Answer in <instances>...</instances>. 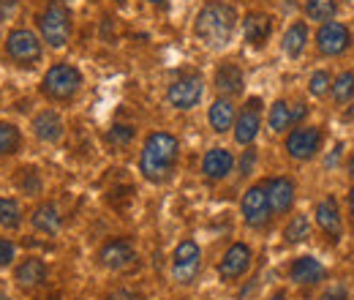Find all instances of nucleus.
<instances>
[{"label":"nucleus","mask_w":354,"mask_h":300,"mask_svg":"<svg viewBox=\"0 0 354 300\" xmlns=\"http://www.w3.org/2000/svg\"><path fill=\"white\" fill-rule=\"evenodd\" d=\"M180 156V142L175 134L169 131H153L145 145H142V156H139V172L145 180L150 183H164L177 164Z\"/></svg>","instance_id":"nucleus-1"},{"label":"nucleus","mask_w":354,"mask_h":300,"mask_svg":"<svg viewBox=\"0 0 354 300\" xmlns=\"http://www.w3.org/2000/svg\"><path fill=\"white\" fill-rule=\"evenodd\" d=\"M234 28H237V11L234 6L223 3V0H213V3H205L194 19V33L196 39L205 44V46H226L234 36Z\"/></svg>","instance_id":"nucleus-2"},{"label":"nucleus","mask_w":354,"mask_h":300,"mask_svg":"<svg viewBox=\"0 0 354 300\" xmlns=\"http://www.w3.org/2000/svg\"><path fill=\"white\" fill-rule=\"evenodd\" d=\"M82 87V71L71 63H55L46 69L41 80V93L49 101H71Z\"/></svg>","instance_id":"nucleus-3"},{"label":"nucleus","mask_w":354,"mask_h":300,"mask_svg":"<svg viewBox=\"0 0 354 300\" xmlns=\"http://www.w3.org/2000/svg\"><path fill=\"white\" fill-rule=\"evenodd\" d=\"M39 33H41V42L52 49H60V46L68 44V39H71V14L63 3H49L39 14Z\"/></svg>","instance_id":"nucleus-4"},{"label":"nucleus","mask_w":354,"mask_h":300,"mask_svg":"<svg viewBox=\"0 0 354 300\" xmlns=\"http://www.w3.org/2000/svg\"><path fill=\"white\" fill-rule=\"evenodd\" d=\"M3 52H6V58H8L11 63H17V66H33V63L41 60L44 46H41V39H39L30 28H14V30H8V36H6Z\"/></svg>","instance_id":"nucleus-5"},{"label":"nucleus","mask_w":354,"mask_h":300,"mask_svg":"<svg viewBox=\"0 0 354 300\" xmlns=\"http://www.w3.org/2000/svg\"><path fill=\"white\" fill-rule=\"evenodd\" d=\"M202 267V249L196 240H180L172 254V279L177 284H191Z\"/></svg>","instance_id":"nucleus-6"},{"label":"nucleus","mask_w":354,"mask_h":300,"mask_svg":"<svg viewBox=\"0 0 354 300\" xmlns=\"http://www.w3.org/2000/svg\"><path fill=\"white\" fill-rule=\"evenodd\" d=\"M322 139H324L322 129H316V126H300V129H295L286 136V153L295 161H310L319 153Z\"/></svg>","instance_id":"nucleus-7"},{"label":"nucleus","mask_w":354,"mask_h":300,"mask_svg":"<svg viewBox=\"0 0 354 300\" xmlns=\"http://www.w3.org/2000/svg\"><path fill=\"white\" fill-rule=\"evenodd\" d=\"M251 262H254V252H251L248 243H232L223 252L221 262H218L221 281H237V279H243L251 270Z\"/></svg>","instance_id":"nucleus-8"},{"label":"nucleus","mask_w":354,"mask_h":300,"mask_svg":"<svg viewBox=\"0 0 354 300\" xmlns=\"http://www.w3.org/2000/svg\"><path fill=\"white\" fill-rule=\"evenodd\" d=\"M259 126H262V98L254 96V98L245 101V107L234 118V139H237V145L248 148L259 136Z\"/></svg>","instance_id":"nucleus-9"},{"label":"nucleus","mask_w":354,"mask_h":300,"mask_svg":"<svg viewBox=\"0 0 354 300\" xmlns=\"http://www.w3.org/2000/svg\"><path fill=\"white\" fill-rule=\"evenodd\" d=\"M240 213H243V221L254 229L265 227L270 221V200H267V188L265 186H251L245 194H243V202H240Z\"/></svg>","instance_id":"nucleus-10"},{"label":"nucleus","mask_w":354,"mask_h":300,"mask_svg":"<svg viewBox=\"0 0 354 300\" xmlns=\"http://www.w3.org/2000/svg\"><path fill=\"white\" fill-rule=\"evenodd\" d=\"M202 93H205L202 77L188 74V77H180V80H175V82L169 85L167 101H169L175 109H194V107L202 101Z\"/></svg>","instance_id":"nucleus-11"},{"label":"nucleus","mask_w":354,"mask_h":300,"mask_svg":"<svg viewBox=\"0 0 354 300\" xmlns=\"http://www.w3.org/2000/svg\"><path fill=\"white\" fill-rule=\"evenodd\" d=\"M352 44V33L344 22H324L316 33V49L327 58H335L341 52H346Z\"/></svg>","instance_id":"nucleus-12"},{"label":"nucleus","mask_w":354,"mask_h":300,"mask_svg":"<svg viewBox=\"0 0 354 300\" xmlns=\"http://www.w3.org/2000/svg\"><path fill=\"white\" fill-rule=\"evenodd\" d=\"M133 259H136L133 243L126 238H112L98 249V265L106 270H126L129 265H133Z\"/></svg>","instance_id":"nucleus-13"},{"label":"nucleus","mask_w":354,"mask_h":300,"mask_svg":"<svg viewBox=\"0 0 354 300\" xmlns=\"http://www.w3.org/2000/svg\"><path fill=\"white\" fill-rule=\"evenodd\" d=\"M267 188V200H270V211L278 215L289 213L292 205H295V197H297V188H295V180L292 177H272L265 183Z\"/></svg>","instance_id":"nucleus-14"},{"label":"nucleus","mask_w":354,"mask_h":300,"mask_svg":"<svg viewBox=\"0 0 354 300\" xmlns=\"http://www.w3.org/2000/svg\"><path fill=\"white\" fill-rule=\"evenodd\" d=\"M316 224L319 229L330 238V240H338L341 232H344V218H341V208H338V200L330 194L324 197L319 205H316Z\"/></svg>","instance_id":"nucleus-15"},{"label":"nucleus","mask_w":354,"mask_h":300,"mask_svg":"<svg viewBox=\"0 0 354 300\" xmlns=\"http://www.w3.org/2000/svg\"><path fill=\"white\" fill-rule=\"evenodd\" d=\"M324 276H327V270H324V265L319 262L316 257H297L292 262V267H289V279L295 281V284H300V287H313V284H322L324 281Z\"/></svg>","instance_id":"nucleus-16"},{"label":"nucleus","mask_w":354,"mask_h":300,"mask_svg":"<svg viewBox=\"0 0 354 300\" xmlns=\"http://www.w3.org/2000/svg\"><path fill=\"white\" fill-rule=\"evenodd\" d=\"M232 170H234V156L226 148H210L202 159V172L207 180H223Z\"/></svg>","instance_id":"nucleus-17"},{"label":"nucleus","mask_w":354,"mask_h":300,"mask_svg":"<svg viewBox=\"0 0 354 300\" xmlns=\"http://www.w3.org/2000/svg\"><path fill=\"white\" fill-rule=\"evenodd\" d=\"M14 281L22 287V290H36L46 281V262L39 257H28L22 259L14 270Z\"/></svg>","instance_id":"nucleus-18"},{"label":"nucleus","mask_w":354,"mask_h":300,"mask_svg":"<svg viewBox=\"0 0 354 300\" xmlns=\"http://www.w3.org/2000/svg\"><path fill=\"white\" fill-rule=\"evenodd\" d=\"M272 33V17L262 14V11H251L243 19V36L251 46H262Z\"/></svg>","instance_id":"nucleus-19"},{"label":"nucleus","mask_w":354,"mask_h":300,"mask_svg":"<svg viewBox=\"0 0 354 300\" xmlns=\"http://www.w3.org/2000/svg\"><path fill=\"white\" fill-rule=\"evenodd\" d=\"M33 134L41 139V142H60L63 139V118L55 112V109H44V112H39L36 118H33Z\"/></svg>","instance_id":"nucleus-20"},{"label":"nucleus","mask_w":354,"mask_h":300,"mask_svg":"<svg viewBox=\"0 0 354 300\" xmlns=\"http://www.w3.org/2000/svg\"><path fill=\"white\" fill-rule=\"evenodd\" d=\"M30 227L36 232H44V235H57L60 227H63V215L57 211L55 202H41L33 213H30Z\"/></svg>","instance_id":"nucleus-21"},{"label":"nucleus","mask_w":354,"mask_h":300,"mask_svg":"<svg viewBox=\"0 0 354 300\" xmlns=\"http://www.w3.org/2000/svg\"><path fill=\"white\" fill-rule=\"evenodd\" d=\"M234 118H237V112H234V104L229 98H216L210 104V109H207L210 129L216 131V134H226V131L234 126Z\"/></svg>","instance_id":"nucleus-22"},{"label":"nucleus","mask_w":354,"mask_h":300,"mask_svg":"<svg viewBox=\"0 0 354 300\" xmlns=\"http://www.w3.org/2000/svg\"><path fill=\"white\" fill-rule=\"evenodd\" d=\"M306 44H308V25L306 22H292L283 33V42H281L283 52L289 58H300L306 52Z\"/></svg>","instance_id":"nucleus-23"},{"label":"nucleus","mask_w":354,"mask_h":300,"mask_svg":"<svg viewBox=\"0 0 354 300\" xmlns=\"http://www.w3.org/2000/svg\"><path fill=\"white\" fill-rule=\"evenodd\" d=\"M216 87L223 96H237L243 90V71L234 63H223L216 71Z\"/></svg>","instance_id":"nucleus-24"},{"label":"nucleus","mask_w":354,"mask_h":300,"mask_svg":"<svg viewBox=\"0 0 354 300\" xmlns=\"http://www.w3.org/2000/svg\"><path fill=\"white\" fill-rule=\"evenodd\" d=\"M22 205L17 197H0V227L19 229L22 227Z\"/></svg>","instance_id":"nucleus-25"},{"label":"nucleus","mask_w":354,"mask_h":300,"mask_svg":"<svg viewBox=\"0 0 354 300\" xmlns=\"http://www.w3.org/2000/svg\"><path fill=\"white\" fill-rule=\"evenodd\" d=\"M267 126H270V131H272V134H283V131L292 126V107H289L283 98H278V101L270 107Z\"/></svg>","instance_id":"nucleus-26"},{"label":"nucleus","mask_w":354,"mask_h":300,"mask_svg":"<svg viewBox=\"0 0 354 300\" xmlns=\"http://www.w3.org/2000/svg\"><path fill=\"white\" fill-rule=\"evenodd\" d=\"M17 186L28 197H39L44 191V180H41V175H39L36 167H22V170L17 172Z\"/></svg>","instance_id":"nucleus-27"},{"label":"nucleus","mask_w":354,"mask_h":300,"mask_svg":"<svg viewBox=\"0 0 354 300\" xmlns=\"http://www.w3.org/2000/svg\"><path fill=\"white\" fill-rule=\"evenodd\" d=\"M335 11H338L335 0H306V17L313 19V22H319V25L333 22Z\"/></svg>","instance_id":"nucleus-28"},{"label":"nucleus","mask_w":354,"mask_h":300,"mask_svg":"<svg viewBox=\"0 0 354 300\" xmlns=\"http://www.w3.org/2000/svg\"><path fill=\"white\" fill-rule=\"evenodd\" d=\"M310 235V221L306 213H297L292 215V221L286 224V229H283V238H286V243H303V240H308Z\"/></svg>","instance_id":"nucleus-29"},{"label":"nucleus","mask_w":354,"mask_h":300,"mask_svg":"<svg viewBox=\"0 0 354 300\" xmlns=\"http://www.w3.org/2000/svg\"><path fill=\"white\" fill-rule=\"evenodd\" d=\"M22 145V134L14 123H0V159L17 153Z\"/></svg>","instance_id":"nucleus-30"},{"label":"nucleus","mask_w":354,"mask_h":300,"mask_svg":"<svg viewBox=\"0 0 354 300\" xmlns=\"http://www.w3.org/2000/svg\"><path fill=\"white\" fill-rule=\"evenodd\" d=\"M333 98H335V104L341 107V104H346V101H352L354 98V71H344V74H338V80L333 82Z\"/></svg>","instance_id":"nucleus-31"},{"label":"nucleus","mask_w":354,"mask_h":300,"mask_svg":"<svg viewBox=\"0 0 354 300\" xmlns=\"http://www.w3.org/2000/svg\"><path fill=\"white\" fill-rule=\"evenodd\" d=\"M308 90H310V96H316V98H324L330 90H333V77L322 69V71H313L310 74V80H308Z\"/></svg>","instance_id":"nucleus-32"},{"label":"nucleus","mask_w":354,"mask_h":300,"mask_svg":"<svg viewBox=\"0 0 354 300\" xmlns=\"http://www.w3.org/2000/svg\"><path fill=\"white\" fill-rule=\"evenodd\" d=\"M106 139H109L115 148H126V145H131L133 129L129 123H115V126L109 129V134H106Z\"/></svg>","instance_id":"nucleus-33"},{"label":"nucleus","mask_w":354,"mask_h":300,"mask_svg":"<svg viewBox=\"0 0 354 300\" xmlns=\"http://www.w3.org/2000/svg\"><path fill=\"white\" fill-rule=\"evenodd\" d=\"M17 259V246L11 238H0V267H8Z\"/></svg>","instance_id":"nucleus-34"},{"label":"nucleus","mask_w":354,"mask_h":300,"mask_svg":"<svg viewBox=\"0 0 354 300\" xmlns=\"http://www.w3.org/2000/svg\"><path fill=\"white\" fill-rule=\"evenodd\" d=\"M254 167H257V150H254V148H248V150L243 153V159H240V175H243V177H248V175L254 172Z\"/></svg>","instance_id":"nucleus-35"},{"label":"nucleus","mask_w":354,"mask_h":300,"mask_svg":"<svg viewBox=\"0 0 354 300\" xmlns=\"http://www.w3.org/2000/svg\"><path fill=\"white\" fill-rule=\"evenodd\" d=\"M322 300H349V292H346L344 284H330V287L324 290Z\"/></svg>","instance_id":"nucleus-36"},{"label":"nucleus","mask_w":354,"mask_h":300,"mask_svg":"<svg viewBox=\"0 0 354 300\" xmlns=\"http://www.w3.org/2000/svg\"><path fill=\"white\" fill-rule=\"evenodd\" d=\"M14 8H17V0H0V25L14 14Z\"/></svg>","instance_id":"nucleus-37"},{"label":"nucleus","mask_w":354,"mask_h":300,"mask_svg":"<svg viewBox=\"0 0 354 300\" xmlns=\"http://www.w3.org/2000/svg\"><path fill=\"white\" fill-rule=\"evenodd\" d=\"M104 300H139V298H136V292H131V290H115V292H109Z\"/></svg>","instance_id":"nucleus-38"},{"label":"nucleus","mask_w":354,"mask_h":300,"mask_svg":"<svg viewBox=\"0 0 354 300\" xmlns=\"http://www.w3.org/2000/svg\"><path fill=\"white\" fill-rule=\"evenodd\" d=\"M306 118H308V107L306 104H295V109H292V126L300 123V121H306Z\"/></svg>","instance_id":"nucleus-39"},{"label":"nucleus","mask_w":354,"mask_h":300,"mask_svg":"<svg viewBox=\"0 0 354 300\" xmlns=\"http://www.w3.org/2000/svg\"><path fill=\"white\" fill-rule=\"evenodd\" d=\"M270 300H286V292H283V290H278L275 295H270Z\"/></svg>","instance_id":"nucleus-40"},{"label":"nucleus","mask_w":354,"mask_h":300,"mask_svg":"<svg viewBox=\"0 0 354 300\" xmlns=\"http://www.w3.org/2000/svg\"><path fill=\"white\" fill-rule=\"evenodd\" d=\"M349 211H352V215H354V188H352V194H349Z\"/></svg>","instance_id":"nucleus-41"},{"label":"nucleus","mask_w":354,"mask_h":300,"mask_svg":"<svg viewBox=\"0 0 354 300\" xmlns=\"http://www.w3.org/2000/svg\"><path fill=\"white\" fill-rule=\"evenodd\" d=\"M349 175L354 177V153H352V159H349Z\"/></svg>","instance_id":"nucleus-42"},{"label":"nucleus","mask_w":354,"mask_h":300,"mask_svg":"<svg viewBox=\"0 0 354 300\" xmlns=\"http://www.w3.org/2000/svg\"><path fill=\"white\" fill-rule=\"evenodd\" d=\"M147 3H153V6H161V3H164V0H147Z\"/></svg>","instance_id":"nucleus-43"},{"label":"nucleus","mask_w":354,"mask_h":300,"mask_svg":"<svg viewBox=\"0 0 354 300\" xmlns=\"http://www.w3.org/2000/svg\"><path fill=\"white\" fill-rule=\"evenodd\" d=\"M0 300H6V292H0Z\"/></svg>","instance_id":"nucleus-44"},{"label":"nucleus","mask_w":354,"mask_h":300,"mask_svg":"<svg viewBox=\"0 0 354 300\" xmlns=\"http://www.w3.org/2000/svg\"><path fill=\"white\" fill-rule=\"evenodd\" d=\"M112 3H126V0H112Z\"/></svg>","instance_id":"nucleus-45"},{"label":"nucleus","mask_w":354,"mask_h":300,"mask_svg":"<svg viewBox=\"0 0 354 300\" xmlns=\"http://www.w3.org/2000/svg\"><path fill=\"white\" fill-rule=\"evenodd\" d=\"M344 3H354V0H344Z\"/></svg>","instance_id":"nucleus-46"}]
</instances>
